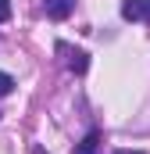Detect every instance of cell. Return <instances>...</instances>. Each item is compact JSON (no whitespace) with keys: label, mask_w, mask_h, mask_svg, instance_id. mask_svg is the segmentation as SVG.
I'll list each match as a JSON object with an SVG mask.
<instances>
[{"label":"cell","mask_w":150,"mask_h":154,"mask_svg":"<svg viewBox=\"0 0 150 154\" xmlns=\"http://www.w3.org/2000/svg\"><path fill=\"white\" fill-rule=\"evenodd\" d=\"M57 50H61V54H68V68H72L75 75H82V72L89 68V57H86V50H72V47H64V43H61Z\"/></svg>","instance_id":"cell-1"},{"label":"cell","mask_w":150,"mask_h":154,"mask_svg":"<svg viewBox=\"0 0 150 154\" xmlns=\"http://www.w3.org/2000/svg\"><path fill=\"white\" fill-rule=\"evenodd\" d=\"M43 7H46V14H50L54 22H64V18L75 11V0H46Z\"/></svg>","instance_id":"cell-2"},{"label":"cell","mask_w":150,"mask_h":154,"mask_svg":"<svg viewBox=\"0 0 150 154\" xmlns=\"http://www.w3.org/2000/svg\"><path fill=\"white\" fill-rule=\"evenodd\" d=\"M122 18L125 22H140L143 18V0H122Z\"/></svg>","instance_id":"cell-3"},{"label":"cell","mask_w":150,"mask_h":154,"mask_svg":"<svg viewBox=\"0 0 150 154\" xmlns=\"http://www.w3.org/2000/svg\"><path fill=\"white\" fill-rule=\"evenodd\" d=\"M97 143H100V133H89V136L75 147V154H97Z\"/></svg>","instance_id":"cell-4"},{"label":"cell","mask_w":150,"mask_h":154,"mask_svg":"<svg viewBox=\"0 0 150 154\" xmlns=\"http://www.w3.org/2000/svg\"><path fill=\"white\" fill-rule=\"evenodd\" d=\"M11 90H14V79L7 75V72H0V97H7Z\"/></svg>","instance_id":"cell-5"},{"label":"cell","mask_w":150,"mask_h":154,"mask_svg":"<svg viewBox=\"0 0 150 154\" xmlns=\"http://www.w3.org/2000/svg\"><path fill=\"white\" fill-rule=\"evenodd\" d=\"M11 18V0H0V22Z\"/></svg>","instance_id":"cell-6"},{"label":"cell","mask_w":150,"mask_h":154,"mask_svg":"<svg viewBox=\"0 0 150 154\" xmlns=\"http://www.w3.org/2000/svg\"><path fill=\"white\" fill-rule=\"evenodd\" d=\"M143 22L150 25V0H143Z\"/></svg>","instance_id":"cell-7"}]
</instances>
